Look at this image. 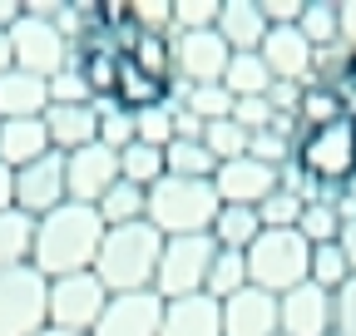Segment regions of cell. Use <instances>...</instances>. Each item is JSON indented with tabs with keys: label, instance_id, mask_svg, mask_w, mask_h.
Listing matches in <instances>:
<instances>
[{
	"label": "cell",
	"instance_id": "obj_1",
	"mask_svg": "<svg viewBox=\"0 0 356 336\" xmlns=\"http://www.w3.org/2000/svg\"><path fill=\"white\" fill-rule=\"evenodd\" d=\"M99 242H104V223L95 208L84 203H60L55 213H44L35 223V247H30V267L55 282L70 272H89L99 258Z\"/></svg>",
	"mask_w": 356,
	"mask_h": 336
},
{
	"label": "cell",
	"instance_id": "obj_2",
	"mask_svg": "<svg viewBox=\"0 0 356 336\" xmlns=\"http://www.w3.org/2000/svg\"><path fill=\"white\" fill-rule=\"evenodd\" d=\"M163 258V233L149 223H124V228H104L95 272L104 282L109 297H124V292H154V272Z\"/></svg>",
	"mask_w": 356,
	"mask_h": 336
},
{
	"label": "cell",
	"instance_id": "obj_3",
	"mask_svg": "<svg viewBox=\"0 0 356 336\" xmlns=\"http://www.w3.org/2000/svg\"><path fill=\"white\" fill-rule=\"evenodd\" d=\"M218 193L213 183L203 178H159L149 188V213L144 223L159 228L163 237H193V233H208L213 218H218Z\"/></svg>",
	"mask_w": 356,
	"mask_h": 336
},
{
	"label": "cell",
	"instance_id": "obj_4",
	"mask_svg": "<svg viewBox=\"0 0 356 336\" xmlns=\"http://www.w3.org/2000/svg\"><path fill=\"white\" fill-rule=\"evenodd\" d=\"M243 262H248V287H262L273 297H282V292L307 282L312 247L302 242L297 228H262L257 242L243 252Z\"/></svg>",
	"mask_w": 356,
	"mask_h": 336
},
{
	"label": "cell",
	"instance_id": "obj_5",
	"mask_svg": "<svg viewBox=\"0 0 356 336\" xmlns=\"http://www.w3.org/2000/svg\"><path fill=\"white\" fill-rule=\"evenodd\" d=\"M292 163L322 188L351 183L356 178V119H337L327 129H302V139L292 149Z\"/></svg>",
	"mask_w": 356,
	"mask_h": 336
},
{
	"label": "cell",
	"instance_id": "obj_6",
	"mask_svg": "<svg viewBox=\"0 0 356 336\" xmlns=\"http://www.w3.org/2000/svg\"><path fill=\"white\" fill-rule=\"evenodd\" d=\"M213 258H218V242H213L208 233H193V237H163V258H159V272H154V292H159L163 302L198 297Z\"/></svg>",
	"mask_w": 356,
	"mask_h": 336
},
{
	"label": "cell",
	"instance_id": "obj_7",
	"mask_svg": "<svg viewBox=\"0 0 356 336\" xmlns=\"http://www.w3.org/2000/svg\"><path fill=\"white\" fill-rule=\"evenodd\" d=\"M109 307V292L95 272H70V277H55L50 292H44V317H50V326L60 331H79L89 336L95 331V321L104 317Z\"/></svg>",
	"mask_w": 356,
	"mask_h": 336
},
{
	"label": "cell",
	"instance_id": "obj_8",
	"mask_svg": "<svg viewBox=\"0 0 356 336\" xmlns=\"http://www.w3.org/2000/svg\"><path fill=\"white\" fill-rule=\"evenodd\" d=\"M44 292H50V282L35 267H6L0 272V336H40L50 326Z\"/></svg>",
	"mask_w": 356,
	"mask_h": 336
},
{
	"label": "cell",
	"instance_id": "obj_9",
	"mask_svg": "<svg viewBox=\"0 0 356 336\" xmlns=\"http://www.w3.org/2000/svg\"><path fill=\"white\" fill-rule=\"evenodd\" d=\"M6 40H10V65L25 69V74H40V79L60 74V69L70 65V55H74L70 40H65L50 20H35V15H20V20L6 30Z\"/></svg>",
	"mask_w": 356,
	"mask_h": 336
},
{
	"label": "cell",
	"instance_id": "obj_10",
	"mask_svg": "<svg viewBox=\"0 0 356 336\" xmlns=\"http://www.w3.org/2000/svg\"><path fill=\"white\" fill-rule=\"evenodd\" d=\"M114 183H119V153L114 149L84 144V149L65 153V193H70V203L95 208Z\"/></svg>",
	"mask_w": 356,
	"mask_h": 336
},
{
	"label": "cell",
	"instance_id": "obj_11",
	"mask_svg": "<svg viewBox=\"0 0 356 336\" xmlns=\"http://www.w3.org/2000/svg\"><path fill=\"white\" fill-rule=\"evenodd\" d=\"M60 203H70L65 193V153H44L25 168H15V208L25 218H44V213H55Z\"/></svg>",
	"mask_w": 356,
	"mask_h": 336
},
{
	"label": "cell",
	"instance_id": "obj_12",
	"mask_svg": "<svg viewBox=\"0 0 356 336\" xmlns=\"http://www.w3.org/2000/svg\"><path fill=\"white\" fill-rule=\"evenodd\" d=\"M233 50L218 40V30H184L173 35V74L184 84H218Z\"/></svg>",
	"mask_w": 356,
	"mask_h": 336
},
{
	"label": "cell",
	"instance_id": "obj_13",
	"mask_svg": "<svg viewBox=\"0 0 356 336\" xmlns=\"http://www.w3.org/2000/svg\"><path fill=\"white\" fill-rule=\"evenodd\" d=\"M159 326H163L159 292H124V297H109L104 317L95 321L89 336H159Z\"/></svg>",
	"mask_w": 356,
	"mask_h": 336
},
{
	"label": "cell",
	"instance_id": "obj_14",
	"mask_svg": "<svg viewBox=\"0 0 356 336\" xmlns=\"http://www.w3.org/2000/svg\"><path fill=\"white\" fill-rule=\"evenodd\" d=\"M273 188H277V168H267L248 153L233 158V163H218V174H213L218 203H233V208H257Z\"/></svg>",
	"mask_w": 356,
	"mask_h": 336
},
{
	"label": "cell",
	"instance_id": "obj_15",
	"mask_svg": "<svg viewBox=\"0 0 356 336\" xmlns=\"http://www.w3.org/2000/svg\"><path fill=\"white\" fill-rule=\"evenodd\" d=\"M277 317H282L277 336H332V292L302 282L277 297Z\"/></svg>",
	"mask_w": 356,
	"mask_h": 336
},
{
	"label": "cell",
	"instance_id": "obj_16",
	"mask_svg": "<svg viewBox=\"0 0 356 336\" xmlns=\"http://www.w3.org/2000/svg\"><path fill=\"white\" fill-rule=\"evenodd\" d=\"M282 317H277V297L262 287H243L238 297L222 302V336H277Z\"/></svg>",
	"mask_w": 356,
	"mask_h": 336
},
{
	"label": "cell",
	"instance_id": "obj_17",
	"mask_svg": "<svg viewBox=\"0 0 356 336\" xmlns=\"http://www.w3.org/2000/svg\"><path fill=\"white\" fill-rule=\"evenodd\" d=\"M257 55H262L267 69H273V79H282V84H307V79H312V55H317V50L302 40L297 25H273Z\"/></svg>",
	"mask_w": 356,
	"mask_h": 336
},
{
	"label": "cell",
	"instance_id": "obj_18",
	"mask_svg": "<svg viewBox=\"0 0 356 336\" xmlns=\"http://www.w3.org/2000/svg\"><path fill=\"white\" fill-rule=\"evenodd\" d=\"M213 30H218V40L233 55H257L273 25H267V15H262V0H222Z\"/></svg>",
	"mask_w": 356,
	"mask_h": 336
},
{
	"label": "cell",
	"instance_id": "obj_19",
	"mask_svg": "<svg viewBox=\"0 0 356 336\" xmlns=\"http://www.w3.org/2000/svg\"><path fill=\"white\" fill-rule=\"evenodd\" d=\"M44 134H50L55 153H74L84 144H99L95 104H50V109H44Z\"/></svg>",
	"mask_w": 356,
	"mask_h": 336
},
{
	"label": "cell",
	"instance_id": "obj_20",
	"mask_svg": "<svg viewBox=\"0 0 356 336\" xmlns=\"http://www.w3.org/2000/svg\"><path fill=\"white\" fill-rule=\"evenodd\" d=\"M159 336H222V302L213 297H178L163 302V326Z\"/></svg>",
	"mask_w": 356,
	"mask_h": 336
},
{
	"label": "cell",
	"instance_id": "obj_21",
	"mask_svg": "<svg viewBox=\"0 0 356 336\" xmlns=\"http://www.w3.org/2000/svg\"><path fill=\"white\" fill-rule=\"evenodd\" d=\"M50 109V84L40 74H25V69H6L0 74V119H44Z\"/></svg>",
	"mask_w": 356,
	"mask_h": 336
},
{
	"label": "cell",
	"instance_id": "obj_22",
	"mask_svg": "<svg viewBox=\"0 0 356 336\" xmlns=\"http://www.w3.org/2000/svg\"><path fill=\"white\" fill-rule=\"evenodd\" d=\"M44 153H55L44 119H0V163L6 168H25Z\"/></svg>",
	"mask_w": 356,
	"mask_h": 336
},
{
	"label": "cell",
	"instance_id": "obj_23",
	"mask_svg": "<svg viewBox=\"0 0 356 336\" xmlns=\"http://www.w3.org/2000/svg\"><path fill=\"white\" fill-rule=\"evenodd\" d=\"M262 223H257V208H233V203H222L218 208V218L208 228V237L222 247V252H248L257 242Z\"/></svg>",
	"mask_w": 356,
	"mask_h": 336
},
{
	"label": "cell",
	"instance_id": "obj_24",
	"mask_svg": "<svg viewBox=\"0 0 356 336\" xmlns=\"http://www.w3.org/2000/svg\"><path fill=\"white\" fill-rule=\"evenodd\" d=\"M95 213H99V223L104 228H124V223H144V213H149V188H134V183H114L99 203H95Z\"/></svg>",
	"mask_w": 356,
	"mask_h": 336
},
{
	"label": "cell",
	"instance_id": "obj_25",
	"mask_svg": "<svg viewBox=\"0 0 356 336\" xmlns=\"http://www.w3.org/2000/svg\"><path fill=\"white\" fill-rule=\"evenodd\" d=\"M30 247H35V218H25L20 208H6L0 213V272L30 267Z\"/></svg>",
	"mask_w": 356,
	"mask_h": 336
},
{
	"label": "cell",
	"instance_id": "obj_26",
	"mask_svg": "<svg viewBox=\"0 0 356 336\" xmlns=\"http://www.w3.org/2000/svg\"><path fill=\"white\" fill-rule=\"evenodd\" d=\"M218 84H222L233 99H257V94L273 90V69L262 65V55H233Z\"/></svg>",
	"mask_w": 356,
	"mask_h": 336
},
{
	"label": "cell",
	"instance_id": "obj_27",
	"mask_svg": "<svg viewBox=\"0 0 356 336\" xmlns=\"http://www.w3.org/2000/svg\"><path fill=\"white\" fill-rule=\"evenodd\" d=\"M114 99L124 109H149V104H168V84L144 74V69H134L129 60L119 65V84H114Z\"/></svg>",
	"mask_w": 356,
	"mask_h": 336
},
{
	"label": "cell",
	"instance_id": "obj_28",
	"mask_svg": "<svg viewBox=\"0 0 356 336\" xmlns=\"http://www.w3.org/2000/svg\"><path fill=\"white\" fill-rule=\"evenodd\" d=\"M243 287H248V262H243V252H222V247H218V258L208 262V277H203V297L228 302V297H238Z\"/></svg>",
	"mask_w": 356,
	"mask_h": 336
},
{
	"label": "cell",
	"instance_id": "obj_29",
	"mask_svg": "<svg viewBox=\"0 0 356 336\" xmlns=\"http://www.w3.org/2000/svg\"><path fill=\"white\" fill-rule=\"evenodd\" d=\"M337 119H351L341 94L327 90V84H302V104H297V124H302V129H327V124H337Z\"/></svg>",
	"mask_w": 356,
	"mask_h": 336
},
{
	"label": "cell",
	"instance_id": "obj_30",
	"mask_svg": "<svg viewBox=\"0 0 356 336\" xmlns=\"http://www.w3.org/2000/svg\"><path fill=\"white\" fill-rule=\"evenodd\" d=\"M213 174H218V163L203 149V139L198 144H168L163 149V178H203V183H213Z\"/></svg>",
	"mask_w": 356,
	"mask_h": 336
},
{
	"label": "cell",
	"instance_id": "obj_31",
	"mask_svg": "<svg viewBox=\"0 0 356 336\" xmlns=\"http://www.w3.org/2000/svg\"><path fill=\"white\" fill-rule=\"evenodd\" d=\"M302 40L312 50H327V45H341V25H337V0H307L302 6V20H297Z\"/></svg>",
	"mask_w": 356,
	"mask_h": 336
},
{
	"label": "cell",
	"instance_id": "obj_32",
	"mask_svg": "<svg viewBox=\"0 0 356 336\" xmlns=\"http://www.w3.org/2000/svg\"><path fill=\"white\" fill-rule=\"evenodd\" d=\"M134 69H144V74H154V79H173V35H139L134 40V50L124 55Z\"/></svg>",
	"mask_w": 356,
	"mask_h": 336
},
{
	"label": "cell",
	"instance_id": "obj_33",
	"mask_svg": "<svg viewBox=\"0 0 356 336\" xmlns=\"http://www.w3.org/2000/svg\"><path fill=\"white\" fill-rule=\"evenodd\" d=\"M95 119H99V144L124 153L134 144V109H124L114 94L109 99H95Z\"/></svg>",
	"mask_w": 356,
	"mask_h": 336
},
{
	"label": "cell",
	"instance_id": "obj_34",
	"mask_svg": "<svg viewBox=\"0 0 356 336\" xmlns=\"http://www.w3.org/2000/svg\"><path fill=\"white\" fill-rule=\"evenodd\" d=\"M119 178L134 183V188H154L163 178V149H149V144H129L119 153Z\"/></svg>",
	"mask_w": 356,
	"mask_h": 336
},
{
	"label": "cell",
	"instance_id": "obj_35",
	"mask_svg": "<svg viewBox=\"0 0 356 336\" xmlns=\"http://www.w3.org/2000/svg\"><path fill=\"white\" fill-rule=\"evenodd\" d=\"M307 282H312V287H322V292H341V287L351 282V267H346V258H341V247H337V242L312 247Z\"/></svg>",
	"mask_w": 356,
	"mask_h": 336
},
{
	"label": "cell",
	"instance_id": "obj_36",
	"mask_svg": "<svg viewBox=\"0 0 356 336\" xmlns=\"http://www.w3.org/2000/svg\"><path fill=\"white\" fill-rule=\"evenodd\" d=\"M248 129H238L233 119H218V124H203V149L213 153V163H233L248 153Z\"/></svg>",
	"mask_w": 356,
	"mask_h": 336
},
{
	"label": "cell",
	"instance_id": "obj_37",
	"mask_svg": "<svg viewBox=\"0 0 356 336\" xmlns=\"http://www.w3.org/2000/svg\"><path fill=\"white\" fill-rule=\"evenodd\" d=\"M134 144L168 149V144H173V104H149V109H134Z\"/></svg>",
	"mask_w": 356,
	"mask_h": 336
},
{
	"label": "cell",
	"instance_id": "obj_38",
	"mask_svg": "<svg viewBox=\"0 0 356 336\" xmlns=\"http://www.w3.org/2000/svg\"><path fill=\"white\" fill-rule=\"evenodd\" d=\"M297 233L307 247H322V242H337L341 237V218H337V208L332 203H307L302 208V218H297Z\"/></svg>",
	"mask_w": 356,
	"mask_h": 336
},
{
	"label": "cell",
	"instance_id": "obj_39",
	"mask_svg": "<svg viewBox=\"0 0 356 336\" xmlns=\"http://www.w3.org/2000/svg\"><path fill=\"white\" fill-rule=\"evenodd\" d=\"M178 109H188V114L203 119V124H218V119L233 114V94L222 90V84H188V99L178 104Z\"/></svg>",
	"mask_w": 356,
	"mask_h": 336
},
{
	"label": "cell",
	"instance_id": "obj_40",
	"mask_svg": "<svg viewBox=\"0 0 356 336\" xmlns=\"http://www.w3.org/2000/svg\"><path fill=\"white\" fill-rule=\"evenodd\" d=\"M129 20L139 35H173V0H129Z\"/></svg>",
	"mask_w": 356,
	"mask_h": 336
},
{
	"label": "cell",
	"instance_id": "obj_41",
	"mask_svg": "<svg viewBox=\"0 0 356 336\" xmlns=\"http://www.w3.org/2000/svg\"><path fill=\"white\" fill-rule=\"evenodd\" d=\"M44 84H50V104H95V94H89V84H84L74 55H70V65H65L60 74H50Z\"/></svg>",
	"mask_w": 356,
	"mask_h": 336
},
{
	"label": "cell",
	"instance_id": "obj_42",
	"mask_svg": "<svg viewBox=\"0 0 356 336\" xmlns=\"http://www.w3.org/2000/svg\"><path fill=\"white\" fill-rule=\"evenodd\" d=\"M297 218H302V198H292L282 188H273L257 203V223L262 228H297Z\"/></svg>",
	"mask_w": 356,
	"mask_h": 336
},
{
	"label": "cell",
	"instance_id": "obj_43",
	"mask_svg": "<svg viewBox=\"0 0 356 336\" xmlns=\"http://www.w3.org/2000/svg\"><path fill=\"white\" fill-rule=\"evenodd\" d=\"M222 0H173V35L184 30H213Z\"/></svg>",
	"mask_w": 356,
	"mask_h": 336
},
{
	"label": "cell",
	"instance_id": "obj_44",
	"mask_svg": "<svg viewBox=\"0 0 356 336\" xmlns=\"http://www.w3.org/2000/svg\"><path fill=\"white\" fill-rule=\"evenodd\" d=\"M292 139H282V134H273V129H262V134H252L248 139V158H257V163H267V168H282V163H292Z\"/></svg>",
	"mask_w": 356,
	"mask_h": 336
},
{
	"label": "cell",
	"instance_id": "obj_45",
	"mask_svg": "<svg viewBox=\"0 0 356 336\" xmlns=\"http://www.w3.org/2000/svg\"><path fill=\"white\" fill-rule=\"evenodd\" d=\"M238 129H248V134H262V129H273V104H267V94H257V99H233V114H228Z\"/></svg>",
	"mask_w": 356,
	"mask_h": 336
},
{
	"label": "cell",
	"instance_id": "obj_46",
	"mask_svg": "<svg viewBox=\"0 0 356 336\" xmlns=\"http://www.w3.org/2000/svg\"><path fill=\"white\" fill-rule=\"evenodd\" d=\"M332 336H356V277L332 292Z\"/></svg>",
	"mask_w": 356,
	"mask_h": 336
},
{
	"label": "cell",
	"instance_id": "obj_47",
	"mask_svg": "<svg viewBox=\"0 0 356 336\" xmlns=\"http://www.w3.org/2000/svg\"><path fill=\"white\" fill-rule=\"evenodd\" d=\"M267 104H273V114H292V119H297L302 84H282V79H273V90H267Z\"/></svg>",
	"mask_w": 356,
	"mask_h": 336
},
{
	"label": "cell",
	"instance_id": "obj_48",
	"mask_svg": "<svg viewBox=\"0 0 356 336\" xmlns=\"http://www.w3.org/2000/svg\"><path fill=\"white\" fill-rule=\"evenodd\" d=\"M302 6L307 0H262V15H267V25H297Z\"/></svg>",
	"mask_w": 356,
	"mask_h": 336
},
{
	"label": "cell",
	"instance_id": "obj_49",
	"mask_svg": "<svg viewBox=\"0 0 356 336\" xmlns=\"http://www.w3.org/2000/svg\"><path fill=\"white\" fill-rule=\"evenodd\" d=\"M337 25H341V45L356 55V0H337Z\"/></svg>",
	"mask_w": 356,
	"mask_h": 336
},
{
	"label": "cell",
	"instance_id": "obj_50",
	"mask_svg": "<svg viewBox=\"0 0 356 336\" xmlns=\"http://www.w3.org/2000/svg\"><path fill=\"white\" fill-rule=\"evenodd\" d=\"M337 247H341V258H346V267H351V277H356V218H351V223H341Z\"/></svg>",
	"mask_w": 356,
	"mask_h": 336
},
{
	"label": "cell",
	"instance_id": "obj_51",
	"mask_svg": "<svg viewBox=\"0 0 356 336\" xmlns=\"http://www.w3.org/2000/svg\"><path fill=\"white\" fill-rule=\"evenodd\" d=\"M6 208H15V168L0 163V213H6Z\"/></svg>",
	"mask_w": 356,
	"mask_h": 336
},
{
	"label": "cell",
	"instance_id": "obj_52",
	"mask_svg": "<svg viewBox=\"0 0 356 336\" xmlns=\"http://www.w3.org/2000/svg\"><path fill=\"white\" fill-rule=\"evenodd\" d=\"M20 15H25V6H20V0H0V30H10Z\"/></svg>",
	"mask_w": 356,
	"mask_h": 336
},
{
	"label": "cell",
	"instance_id": "obj_53",
	"mask_svg": "<svg viewBox=\"0 0 356 336\" xmlns=\"http://www.w3.org/2000/svg\"><path fill=\"white\" fill-rule=\"evenodd\" d=\"M10 69V40H6V30H0V74Z\"/></svg>",
	"mask_w": 356,
	"mask_h": 336
},
{
	"label": "cell",
	"instance_id": "obj_54",
	"mask_svg": "<svg viewBox=\"0 0 356 336\" xmlns=\"http://www.w3.org/2000/svg\"><path fill=\"white\" fill-rule=\"evenodd\" d=\"M40 336H79V331H60V326H44Z\"/></svg>",
	"mask_w": 356,
	"mask_h": 336
}]
</instances>
